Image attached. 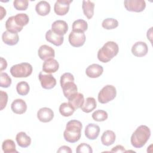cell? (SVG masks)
Instances as JSON below:
<instances>
[{
	"mask_svg": "<svg viewBox=\"0 0 153 153\" xmlns=\"http://www.w3.org/2000/svg\"><path fill=\"white\" fill-rule=\"evenodd\" d=\"M7 67V62L5 59L1 57V72L5 69Z\"/></svg>",
	"mask_w": 153,
	"mask_h": 153,
	"instance_id": "60d3db41",
	"label": "cell"
},
{
	"mask_svg": "<svg viewBox=\"0 0 153 153\" xmlns=\"http://www.w3.org/2000/svg\"><path fill=\"white\" fill-rule=\"evenodd\" d=\"M16 90L17 93L20 96L27 95L30 90L29 84L26 81H20L16 85Z\"/></svg>",
	"mask_w": 153,
	"mask_h": 153,
	"instance_id": "4dcf8cb0",
	"label": "cell"
},
{
	"mask_svg": "<svg viewBox=\"0 0 153 153\" xmlns=\"http://www.w3.org/2000/svg\"><path fill=\"white\" fill-rule=\"evenodd\" d=\"M71 2H72V0L56 1L54 6L55 13L59 16H65L68 13Z\"/></svg>",
	"mask_w": 153,
	"mask_h": 153,
	"instance_id": "30bf717a",
	"label": "cell"
},
{
	"mask_svg": "<svg viewBox=\"0 0 153 153\" xmlns=\"http://www.w3.org/2000/svg\"><path fill=\"white\" fill-rule=\"evenodd\" d=\"M1 93V110H3L6 107L8 102V94L2 90L0 91Z\"/></svg>",
	"mask_w": 153,
	"mask_h": 153,
	"instance_id": "74e56055",
	"label": "cell"
},
{
	"mask_svg": "<svg viewBox=\"0 0 153 153\" xmlns=\"http://www.w3.org/2000/svg\"><path fill=\"white\" fill-rule=\"evenodd\" d=\"M124 5L127 11L136 13L143 11L146 7L144 0H125Z\"/></svg>",
	"mask_w": 153,
	"mask_h": 153,
	"instance_id": "52a82bcc",
	"label": "cell"
},
{
	"mask_svg": "<svg viewBox=\"0 0 153 153\" xmlns=\"http://www.w3.org/2000/svg\"><path fill=\"white\" fill-rule=\"evenodd\" d=\"M51 10L50 4L45 1H41L38 2L35 6L36 13L41 16H45L48 15Z\"/></svg>",
	"mask_w": 153,
	"mask_h": 153,
	"instance_id": "7402d4cb",
	"label": "cell"
},
{
	"mask_svg": "<svg viewBox=\"0 0 153 153\" xmlns=\"http://www.w3.org/2000/svg\"><path fill=\"white\" fill-rule=\"evenodd\" d=\"M11 109L15 114H23L27 110V105L23 99H17L12 102Z\"/></svg>",
	"mask_w": 153,
	"mask_h": 153,
	"instance_id": "ffe728a7",
	"label": "cell"
},
{
	"mask_svg": "<svg viewBox=\"0 0 153 153\" xmlns=\"http://www.w3.org/2000/svg\"><path fill=\"white\" fill-rule=\"evenodd\" d=\"M37 118L41 122L48 123L53 119L54 112L50 108L44 107L38 110Z\"/></svg>",
	"mask_w": 153,
	"mask_h": 153,
	"instance_id": "4fadbf2b",
	"label": "cell"
},
{
	"mask_svg": "<svg viewBox=\"0 0 153 153\" xmlns=\"http://www.w3.org/2000/svg\"><path fill=\"white\" fill-rule=\"evenodd\" d=\"M29 5V1L27 0H15L13 2V5L16 10L23 11L26 10Z\"/></svg>",
	"mask_w": 153,
	"mask_h": 153,
	"instance_id": "e575fe53",
	"label": "cell"
},
{
	"mask_svg": "<svg viewBox=\"0 0 153 153\" xmlns=\"http://www.w3.org/2000/svg\"><path fill=\"white\" fill-rule=\"evenodd\" d=\"M108 117V113L105 111H103V110L99 109V110L94 111L92 114L93 119L94 121H98V122L104 121L106 120H107Z\"/></svg>",
	"mask_w": 153,
	"mask_h": 153,
	"instance_id": "d6a6232c",
	"label": "cell"
},
{
	"mask_svg": "<svg viewBox=\"0 0 153 153\" xmlns=\"http://www.w3.org/2000/svg\"><path fill=\"white\" fill-rule=\"evenodd\" d=\"M151 136V130L145 125L139 126L133 133L130 142L132 146L136 148L143 147Z\"/></svg>",
	"mask_w": 153,
	"mask_h": 153,
	"instance_id": "3957f363",
	"label": "cell"
},
{
	"mask_svg": "<svg viewBox=\"0 0 153 153\" xmlns=\"http://www.w3.org/2000/svg\"><path fill=\"white\" fill-rule=\"evenodd\" d=\"M87 22L82 19H78L74 22L72 24V31L84 33L87 30Z\"/></svg>",
	"mask_w": 153,
	"mask_h": 153,
	"instance_id": "f1b7e54d",
	"label": "cell"
},
{
	"mask_svg": "<svg viewBox=\"0 0 153 153\" xmlns=\"http://www.w3.org/2000/svg\"><path fill=\"white\" fill-rule=\"evenodd\" d=\"M18 145L22 148H27L31 143V138L27 136L25 132L21 131L17 134L16 137Z\"/></svg>",
	"mask_w": 153,
	"mask_h": 153,
	"instance_id": "603a6c76",
	"label": "cell"
},
{
	"mask_svg": "<svg viewBox=\"0 0 153 153\" xmlns=\"http://www.w3.org/2000/svg\"><path fill=\"white\" fill-rule=\"evenodd\" d=\"M148 47L145 42L138 41L134 43L131 47V53L136 57H143L147 54Z\"/></svg>",
	"mask_w": 153,
	"mask_h": 153,
	"instance_id": "8fae6325",
	"label": "cell"
},
{
	"mask_svg": "<svg viewBox=\"0 0 153 153\" xmlns=\"http://www.w3.org/2000/svg\"><path fill=\"white\" fill-rule=\"evenodd\" d=\"M111 152H126L125 148L122 145H117L116 146L112 148Z\"/></svg>",
	"mask_w": 153,
	"mask_h": 153,
	"instance_id": "ab89813d",
	"label": "cell"
},
{
	"mask_svg": "<svg viewBox=\"0 0 153 153\" xmlns=\"http://www.w3.org/2000/svg\"><path fill=\"white\" fill-rule=\"evenodd\" d=\"M11 78L5 72L0 74V86L2 88H8L11 84Z\"/></svg>",
	"mask_w": 153,
	"mask_h": 153,
	"instance_id": "836d02e7",
	"label": "cell"
},
{
	"mask_svg": "<svg viewBox=\"0 0 153 153\" xmlns=\"http://www.w3.org/2000/svg\"><path fill=\"white\" fill-rule=\"evenodd\" d=\"M118 44L114 41H108L100 48L97 52V59L103 63L109 62L118 53Z\"/></svg>",
	"mask_w": 153,
	"mask_h": 153,
	"instance_id": "277c9868",
	"label": "cell"
},
{
	"mask_svg": "<svg viewBox=\"0 0 153 153\" xmlns=\"http://www.w3.org/2000/svg\"><path fill=\"white\" fill-rule=\"evenodd\" d=\"M76 153H92L93 149L90 145L86 143L79 144L76 149Z\"/></svg>",
	"mask_w": 153,
	"mask_h": 153,
	"instance_id": "d590c367",
	"label": "cell"
},
{
	"mask_svg": "<svg viewBox=\"0 0 153 153\" xmlns=\"http://www.w3.org/2000/svg\"><path fill=\"white\" fill-rule=\"evenodd\" d=\"M94 3L90 1H83L82 8L84 14L88 19H91L94 15Z\"/></svg>",
	"mask_w": 153,
	"mask_h": 153,
	"instance_id": "d4e9b609",
	"label": "cell"
},
{
	"mask_svg": "<svg viewBox=\"0 0 153 153\" xmlns=\"http://www.w3.org/2000/svg\"><path fill=\"white\" fill-rule=\"evenodd\" d=\"M69 82H74V75L69 72L64 73L60 77V83L61 87H62L64 84Z\"/></svg>",
	"mask_w": 153,
	"mask_h": 153,
	"instance_id": "8d00e7d4",
	"label": "cell"
},
{
	"mask_svg": "<svg viewBox=\"0 0 153 153\" xmlns=\"http://www.w3.org/2000/svg\"><path fill=\"white\" fill-rule=\"evenodd\" d=\"M46 40L56 46L61 45L64 41L63 36H60L54 33L51 29L48 30L45 33Z\"/></svg>",
	"mask_w": 153,
	"mask_h": 153,
	"instance_id": "44dd1931",
	"label": "cell"
},
{
	"mask_svg": "<svg viewBox=\"0 0 153 153\" xmlns=\"http://www.w3.org/2000/svg\"><path fill=\"white\" fill-rule=\"evenodd\" d=\"M102 26L104 29L106 30L113 29L118 27V22L114 18H107L103 20L102 23Z\"/></svg>",
	"mask_w": 153,
	"mask_h": 153,
	"instance_id": "1f68e13d",
	"label": "cell"
},
{
	"mask_svg": "<svg viewBox=\"0 0 153 153\" xmlns=\"http://www.w3.org/2000/svg\"><path fill=\"white\" fill-rule=\"evenodd\" d=\"M82 124L81 122L76 120H72L68 121L63 132V137L66 141L69 143L78 142L81 136Z\"/></svg>",
	"mask_w": 153,
	"mask_h": 153,
	"instance_id": "6da1fadb",
	"label": "cell"
},
{
	"mask_svg": "<svg viewBox=\"0 0 153 153\" xmlns=\"http://www.w3.org/2000/svg\"><path fill=\"white\" fill-rule=\"evenodd\" d=\"M59 68V62L54 59L45 60L42 65V71L47 74L56 72Z\"/></svg>",
	"mask_w": 153,
	"mask_h": 153,
	"instance_id": "e0dca14e",
	"label": "cell"
},
{
	"mask_svg": "<svg viewBox=\"0 0 153 153\" xmlns=\"http://www.w3.org/2000/svg\"><path fill=\"white\" fill-rule=\"evenodd\" d=\"M75 109L69 102L62 103L59 106V112L60 114L63 117H70L71 116Z\"/></svg>",
	"mask_w": 153,
	"mask_h": 153,
	"instance_id": "83f0119b",
	"label": "cell"
},
{
	"mask_svg": "<svg viewBox=\"0 0 153 153\" xmlns=\"http://www.w3.org/2000/svg\"><path fill=\"white\" fill-rule=\"evenodd\" d=\"M63 94L68 100L78 93V88L74 82H69L61 87Z\"/></svg>",
	"mask_w": 153,
	"mask_h": 153,
	"instance_id": "ac0fdd59",
	"label": "cell"
},
{
	"mask_svg": "<svg viewBox=\"0 0 153 153\" xmlns=\"http://www.w3.org/2000/svg\"><path fill=\"white\" fill-rule=\"evenodd\" d=\"M69 42L74 47L82 46L85 42V35L82 32H76L72 31L69 35Z\"/></svg>",
	"mask_w": 153,
	"mask_h": 153,
	"instance_id": "9c48e42d",
	"label": "cell"
},
{
	"mask_svg": "<svg viewBox=\"0 0 153 153\" xmlns=\"http://www.w3.org/2000/svg\"><path fill=\"white\" fill-rule=\"evenodd\" d=\"M29 21V18L26 14H17L8 18L5 22V27L9 32L17 33L23 29L24 26L27 25Z\"/></svg>",
	"mask_w": 153,
	"mask_h": 153,
	"instance_id": "7a4b0ae2",
	"label": "cell"
},
{
	"mask_svg": "<svg viewBox=\"0 0 153 153\" xmlns=\"http://www.w3.org/2000/svg\"><path fill=\"white\" fill-rule=\"evenodd\" d=\"M32 66L29 63H21L11 66L10 73L14 78H26L32 72Z\"/></svg>",
	"mask_w": 153,
	"mask_h": 153,
	"instance_id": "5b68a950",
	"label": "cell"
},
{
	"mask_svg": "<svg viewBox=\"0 0 153 153\" xmlns=\"http://www.w3.org/2000/svg\"><path fill=\"white\" fill-rule=\"evenodd\" d=\"M116 139V135L115 133L110 130L104 131L101 136V142L103 145L110 146L112 145Z\"/></svg>",
	"mask_w": 153,
	"mask_h": 153,
	"instance_id": "cb8c5ba5",
	"label": "cell"
},
{
	"mask_svg": "<svg viewBox=\"0 0 153 153\" xmlns=\"http://www.w3.org/2000/svg\"><path fill=\"white\" fill-rule=\"evenodd\" d=\"M39 57L43 60H47L50 59H54L55 56L54 50L47 45H41L38 51Z\"/></svg>",
	"mask_w": 153,
	"mask_h": 153,
	"instance_id": "7c38bea8",
	"label": "cell"
},
{
	"mask_svg": "<svg viewBox=\"0 0 153 153\" xmlns=\"http://www.w3.org/2000/svg\"><path fill=\"white\" fill-rule=\"evenodd\" d=\"M2 149L4 153L17 152L16 149V145L14 142L11 139L5 140L2 144Z\"/></svg>",
	"mask_w": 153,
	"mask_h": 153,
	"instance_id": "f546056e",
	"label": "cell"
},
{
	"mask_svg": "<svg viewBox=\"0 0 153 153\" xmlns=\"http://www.w3.org/2000/svg\"><path fill=\"white\" fill-rule=\"evenodd\" d=\"M38 78L42 87L44 89H51L54 88L56 84V78L50 74H45L43 72H40Z\"/></svg>",
	"mask_w": 153,
	"mask_h": 153,
	"instance_id": "ba28073f",
	"label": "cell"
},
{
	"mask_svg": "<svg viewBox=\"0 0 153 153\" xmlns=\"http://www.w3.org/2000/svg\"><path fill=\"white\" fill-rule=\"evenodd\" d=\"M117 90L112 85H106L103 87L98 94V101L102 104L107 103L115 99Z\"/></svg>",
	"mask_w": 153,
	"mask_h": 153,
	"instance_id": "8992f818",
	"label": "cell"
},
{
	"mask_svg": "<svg viewBox=\"0 0 153 153\" xmlns=\"http://www.w3.org/2000/svg\"><path fill=\"white\" fill-rule=\"evenodd\" d=\"M97 107L96 101L94 98L89 97H87L85 100L81 107V110L85 113H90L93 111Z\"/></svg>",
	"mask_w": 153,
	"mask_h": 153,
	"instance_id": "484cf974",
	"label": "cell"
},
{
	"mask_svg": "<svg viewBox=\"0 0 153 153\" xmlns=\"http://www.w3.org/2000/svg\"><path fill=\"white\" fill-rule=\"evenodd\" d=\"M57 152L58 153H63V152H65V153H72V151L70 147L66 146V145H63L60 146L59 149L57 150Z\"/></svg>",
	"mask_w": 153,
	"mask_h": 153,
	"instance_id": "f35d334b",
	"label": "cell"
},
{
	"mask_svg": "<svg viewBox=\"0 0 153 153\" xmlns=\"http://www.w3.org/2000/svg\"><path fill=\"white\" fill-rule=\"evenodd\" d=\"M0 8H1V20H2L3 19V17L4 16H5V15H6V11L2 6L0 7Z\"/></svg>",
	"mask_w": 153,
	"mask_h": 153,
	"instance_id": "b9f144b4",
	"label": "cell"
},
{
	"mask_svg": "<svg viewBox=\"0 0 153 153\" xmlns=\"http://www.w3.org/2000/svg\"><path fill=\"white\" fill-rule=\"evenodd\" d=\"M68 102L75 110L78 108H81L84 102V95L80 93H77L75 96L68 100Z\"/></svg>",
	"mask_w": 153,
	"mask_h": 153,
	"instance_id": "4316f807",
	"label": "cell"
},
{
	"mask_svg": "<svg viewBox=\"0 0 153 153\" xmlns=\"http://www.w3.org/2000/svg\"><path fill=\"white\" fill-rule=\"evenodd\" d=\"M2 39L3 42L7 45H14L18 43L19 41V37L17 33L11 32L6 30L4 32L2 35Z\"/></svg>",
	"mask_w": 153,
	"mask_h": 153,
	"instance_id": "d6986e66",
	"label": "cell"
},
{
	"mask_svg": "<svg viewBox=\"0 0 153 153\" xmlns=\"http://www.w3.org/2000/svg\"><path fill=\"white\" fill-rule=\"evenodd\" d=\"M51 30L60 36H63L68 30V25L64 20H58L51 25Z\"/></svg>",
	"mask_w": 153,
	"mask_h": 153,
	"instance_id": "5bb4252c",
	"label": "cell"
},
{
	"mask_svg": "<svg viewBox=\"0 0 153 153\" xmlns=\"http://www.w3.org/2000/svg\"><path fill=\"white\" fill-rule=\"evenodd\" d=\"M85 136L90 140H95L99 136L100 127L98 125L94 123L88 124L85 128Z\"/></svg>",
	"mask_w": 153,
	"mask_h": 153,
	"instance_id": "9a60e30c",
	"label": "cell"
},
{
	"mask_svg": "<svg viewBox=\"0 0 153 153\" xmlns=\"http://www.w3.org/2000/svg\"><path fill=\"white\" fill-rule=\"evenodd\" d=\"M103 72V67L98 64H92L88 66L85 69V74L87 76L91 78H96L100 76Z\"/></svg>",
	"mask_w": 153,
	"mask_h": 153,
	"instance_id": "2e32d148",
	"label": "cell"
}]
</instances>
